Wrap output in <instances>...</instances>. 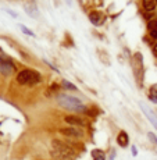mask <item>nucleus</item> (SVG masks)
<instances>
[{
  "label": "nucleus",
  "instance_id": "f3484780",
  "mask_svg": "<svg viewBox=\"0 0 157 160\" xmlns=\"http://www.w3.org/2000/svg\"><path fill=\"white\" fill-rule=\"evenodd\" d=\"M21 29H22V31H24V32H25V33H28V35H31V36H33V32H31V31H29L28 28H27V27L21 25Z\"/></svg>",
  "mask_w": 157,
  "mask_h": 160
},
{
  "label": "nucleus",
  "instance_id": "9b49d317",
  "mask_svg": "<svg viewBox=\"0 0 157 160\" xmlns=\"http://www.w3.org/2000/svg\"><path fill=\"white\" fill-rule=\"evenodd\" d=\"M117 142H118V145L120 146H122V148H125V146H128V142H129V139H128V135H127V132H120L118 134V137H117Z\"/></svg>",
  "mask_w": 157,
  "mask_h": 160
},
{
  "label": "nucleus",
  "instance_id": "9d476101",
  "mask_svg": "<svg viewBox=\"0 0 157 160\" xmlns=\"http://www.w3.org/2000/svg\"><path fill=\"white\" fill-rule=\"evenodd\" d=\"M64 120H66V122H68V124H72V125H85L84 120L79 118V117H75V116H67Z\"/></svg>",
  "mask_w": 157,
  "mask_h": 160
},
{
  "label": "nucleus",
  "instance_id": "aec40b11",
  "mask_svg": "<svg viewBox=\"0 0 157 160\" xmlns=\"http://www.w3.org/2000/svg\"><path fill=\"white\" fill-rule=\"evenodd\" d=\"M153 54H155V56L157 57V45L155 46V49H153Z\"/></svg>",
  "mask_w": 157,
  "mask_h": 160
},
{
  "label": "nucleus",
  "instance_id": "dca6fc26",
  "mask_svg": "<svg viewBox=\"0 0 157 160\" xmlns=\"http://www.w3.org/2000/svg\"><path fill=\"white\" fill-rule=\"evenodd\" d=\"M63 85H64V88H68V89H71V91H75V87H74L72 84H70V82L63 81Z\"/></svg>",
  "mask_w": 157,
  "mask_h": 160
},
{
  "label": "nucleus",
  "instance_id": "0eeeda50",
  "mask_svg": "<svg viewBox=\"0 0 157 160\" xmlns=\"http://www.w3.org/2000/svg\"><path fill=\"white\" fill-rule=\"evenodd\" d=\"M89 20L93 25H101L103 24V14H100L99 11H92L89 14Z\"/></svg>",
  "mask_w": 157,
  "mask_h": 160
},
{
  "label": "nucleus",
  "instance_id": "6ab92c4d",
  "mask_svg": "<svg viewBox=\"0 0 157 160\" xmlns=\"http://www.w3.org/2000/svg\"><path fill=\"white\" fill-rule=\"evenodd\" d=\"M149 137L152 138V139H153V142H155L156 145H157V138H155V137H153V134H149Z\"/></svg>",
  "mask_w": 157,
  "mask_h": 160
},
{
  "label": "nucleus",
  "instance_id": "2eb2a0df",
  "mask_svg": "<svg viewBox=\"0 0 157 160\" xmlns=\"http://www.w3.org/2000/svg\"><path fill=\"white\" fill-rule=\"evenodd\" d=\"M147 29H149V32H153V31H156L157 29V20L149 21V24H147Z\"/></svg>",
  "mask_w": 157,
  "mask_h": 160
},
{
  "label": "nucleus",
  "instance_id": "a211bd4d",
  "mask_svg": "<svg viewBox=\"0 0 157 160\" xmlns=\"http://www.w3.org/2000/svg\"><path fill=\"white\" fill-rule=\"evenodd\" d=\"M150 35H152V38L157 39V29H156V31H153V32H150Z\"/></svg>",
  "mask_w": 157,
  "mask_h": 160
},
{
  "label": "nucleus",
  "instance_id": "7ed1b4c3",
  "mask_svg": "<svg viewBox=\"0 0 157 160\" xmlns=\"http://www.w3.org/2000/svg\"><path fill=\"white\" fill-rule=\"evenodd\" d=\"M132 71H134V77L138 87L142 88L145 78V68H143V58L140 53H135L134 57H132Z\"/></svg>",
  "mask_w": 157,
  "mask_h": 160
},
{
  "label": "nucleus",
  "instance_id": "412c9836",
  "mask_svg": "<svg viewBox=\"0 0 157 160\" xmlns=\"http://www.w3.org/2000/svg\"><path fill=\"white\" fill-rule=\"evenodd\" d=\"M113 159H114V158H113V156H111V159H110V160H113Z\"/></svg>",
  "mask_w": 157,
  "mask_h": 160
},
{
  "label": "nucleus",
  "instance_id": "20e7f679",
  "mask_svg": "<svg viewBox=\"0 0 157 160\" xmlns=\"http://www.w3.org/2000/svg\"><path fill=\"white\" fill-rule=\"evenodd\" d=\"M17 81L21 85H35L41 81V75L32 70H24L17 75Z\"/></svg>",
  "mask_w": 157,
  "mask_h": 160
},
{
  "label": "nucleus",
  "instance_id": "f03ea898",
  "mask_svg": "<svg viewBox=\"0 0 157 160\" xmlns=\"http://www.w3.org/2000/svg\"><path fill=\"white\" fill-rule=\"evenodd\" d=\"M56 99H57V103L66 110H71V112H85V109H86L81 99L70 96V95H58Z\"/></svg>",
  "mask_w": 157,
  "mask_h": 160
},
{
  "label": "nucleus",
  "instance_id": "f8f14e48",
  "mask_svg": "<svg viewBox=\"0 0 157 160\" xmlns=\"http://www.w3.org/2000/svg\"><path fill=\"white\" fill-rule=\"evenodd\" d=\"M92 158H93V160H106V155H104L103 150L93 149L92 150Z\"/></svg>",
  "mask_w": 157,
  "mask_h": 160
},
{
  "label": "nucleus",
  "instance_id": "6e6552de",
  "mask_svg": "<svg viewBox=\"0 0 157 160\" xmlns=\"http://www.w3.org/2000/svg\"><path fill=\"white\" fill-rule=\"evenodd\" d=\"M140 107H142V110H143V113H145V114L147 116V118L150 120V122H152V124L155 125V127H156V130H157V117H156L155 114H153V113L150 112V110L147 109L146 106H145V104H140Z\"/></svg>",
  "mask_w": 157,
  "mask_h": 160
},
{
  "label": "nucleus",
  "instance_id": "ddd939ff",
  "mask_svg": "<svg viewBox=\"0 0 157 160\" xmlns=\"http://www.w3.org/2000/svg\"><path fill=\"white\" fill-rule=\"evenodd\" d=\"M156 3H157V0H143V8H145L146 11L155 10Z\"/></svg>",
  "mask_w": 157,
  "mask_h": 160
},
{
  "label": "nucleus",
  "instance_id": "39448f33",
  "mask_svg": "<svg viewBox=\"0 0 157 160\" xmlns=\"http://www.w3.org/2000/svg\"><path fill=\"white\" fill-rule=\"evenodd\" d=\"M14 64L7 56L4 54H0V72L3 75H11L14 72Z\"/></svg>",
  "mask_w": 157,
  "mask_h": 160
},
{
  "label": "nucleus",
  "instance_id": "1a4fd4ad",
  "mask_svg": "<svg viewBox=\"0 0 157 160\" xmlns=\"http://www.w3.org/2000/svg\"><path fill=\"white\" fill-rule=\"evenodd\" d=\"M60 132L64 135H67V137H75V138H78L82 135V132L79 130H75V128H63V130H60Z\"/></svg>",
  "mask_w": 157,
  "mask_h": 160
},
{
  "label": "nucleus",
  "instance_id": "4468645a",
  "mask_svg": "<svg viewBox=\"0 0 157 160\" xmlns=\"http://www.w3.org/2000/svg\"><path fill=\"white\" fill-rule=\"evenodd\" d=\"M149 98H150V100H152L153 103H157V85H155V87L150 88Z\"/></svg>",
  "mask_w": 157,
  "mask_h": 160
},
{
  "label": "nucleus",
  "instance_id": "423d86ee",
  "mask_svg": "<svg viewBox=\"0 0 157 160\" xmlns=\"http://www.w3.org/2000/svg\"><path fill=\"white\" fill-rule=\"evenodd\" d=\"M24 10L27 11V14H28L29 17H33V18L39 17V10L33 0H29V2H27L25 4H24Z\"/></svg>",
  "mask_w": 157,
  "mask_h": 160
},
{
  "label": "nucleus",
  "instance_id": "f257e3e1",
  "mask_svg": "<svg viewBox=\"0 0 157 160\" xmlns=\"http://www.w3.org/2000/svg\"><path fill=\"white\" fill-rule=\"evenodd\" d=\"M50 153L54 160H75L76 152L70 145L61 142V141H53L50 148Z\"/></svg>",
  "mask_w": 157,
  "mask_h": 160
}]
</instances>
